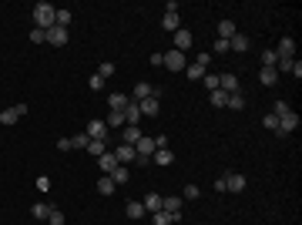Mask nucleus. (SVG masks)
<instances>
[{"label":"nucleus","mask_w":302,"mask_h":225,"mask_svg":"<svg viewBox=\"0 0 302 225\" xmlns=\"http://www.w3.org/2000/svg\"><path fill=\"white\" fill-rule=\"evenodd\" d=\"M34 24H37V31H51L54 27V7L47 0L34 3Z\"/></svg>","instance_id":"f257e3e1"},{"label":"nucleus","mask_w":302,"mask_h":225,"mask_svg":"<svg viewBox=\"0 0 302 225\" xmlns=\"http://www.w3.org/2000/svg\"><path fill=\"white\" fill-rule=\"evenodd\" d=\"M161 64H165L168 71H185V67H188L185 54H181V51H175V47H171L168 54H161Z\"/></svg>","instance_id":"f03ea898"},{"label":"nucleus","mask_w":302,"mask_h":225,"mask_svg":"<svg viewBox=\"0 0 302 225\" xmlns=\"http://www.w3.org/2000/svg\"><path fill=\"white\" fill-rule=\"evenodd\" d=\"M296 128H299V114L289 111V114H282V118H279V131H275V134H279V138H289Z\"/></svg>","instance_id":"7ed1b4c3"},{"label":"nucleus","mask_w":302,"mask_h":225,"mask_svg":"<svg viewBox=\"0 0 302 225\" xmlns=\"http://www.w3.org/2000/svg\"><path fill=\"white\" fill-rule=\"evenodd\" d=\"M191 44H195L191 31H188V27H178V31H175V51H181V54H185Z\"/></svg>","instance_id":"20e7f679"},{"label":"nucleus","mask_w":302,"mask_h":225,"mask_svg":"<svg viewBox=\"0 0 302 225\" xmlns=\"http://www.w3.org/2000/svg\"><path fill=\"white\" fill-rule=\"evenodd\" d=\"M222 178H225V192H242L245 188V175H239V171H225Z\"/></svg>","instance_id":"39448f33"},{"label":"nucleus","mask_w":302,"mask_h":225,"mask_svg":"<svg viewBox=\"0 0 302 225\" xmlns=\"http://www.w3.org/2000/svg\"><path fill=\"white\" fill-rule=\"evenodd\" d=\"M84 134H88L91 141H108V125H104V121H91Z\"/></svg>","instance_id":"423d86ee"},{"label":"nucleus","mask_w":302,"mask_h":225,"mask_svg":"<svg viewBox=\"0 0 302 225\" xmlns=\"http://www.w3.org/2000/svg\"><path fill=\"white\" fill-rule=\"evenodd\" d=\"M47 40H51V44H54V47H64V44H67V40H71V34H67V27H51V31H47Z\"/></svg>","instance_id":"0eeeda50"},{"label":"nucleus","mask_w":302,"mask_h":225,"mask_svg":"<svg viewBox=\"0 0 302 225\" xmlns=\"http://www.w3.org/2000/svg\"><path fill=\"white\" fill-rule=\"evenodd\" d=\"M275 71H289V74L302 77V64L296 61V57H279V64H275Z\"/></svg>","instance_id":"6e6552de"},{"label":"nucleus","mask_w":302,"mask_h":225,"mask_svg":"<svg viewBox=\"0 0 302 225\" xmlns=\"http://www.w3.org/2000/svg\"><path fill=\"white\" fill-rule=\"evenodd\" d=\"M154 151H158V145H154V138H145V134H141V141L134 145V155H141V158H151Z\"/></svg>","instance_id":"1a4fd4ad"},{"label":"nucleus","mask_w":302,"mask_h":225,"mask_svg":"<svg viewBox=\"0 0 302 225\" xmlns=\"http://www.w3.org/2000/svg\"><path fill=\"white\" fill-rule=\"evenodd\" d=\"M151 161H154L158 168H168L171 161H175V151H171V148H158L154 155H151Z\"/></svg>","instance_id":"9d476101"},{"label":"nucleus","mask_w":302,"mask_h":225,"mask_svg":"<svg viewBox=\"0 0 302 225\" xmlns=\"http://www.w3.org/2000/svg\"><path fill=\"white\" fill-rule=\"evenodd\" d=\"M121 114H124V125H138V121H141V108H138V101H128Z\"/></svg>","instance_id":"9b49d317"},{"label":"nucleus","mask_w":302,"mask_h":225,"mask_svg":"<svg viewBox=\"0 0 302 225\" xmlns=\"http://www.w3.org/2000/svg\"><path fill=\"white\" fill-rule=\"evenodd\" d=\"M218 88L225 94H239V77L235 74H218Z\"/></svg>","instance_id":"f8f14e48"},{"label":"nucleus","mask_w":302,"mask_h":225,"mask_svg":"<svg viewBox=\"0 0 302 225\" xmlns=\"http://www.w3.org/2000/svg\"><path fill=\"white\" fill-rule=\"evenodd\" d=\"M114 158H118V165L134 161V145H118V148H114Z\"/></svg>","instance_id":"ddd939ff"},{"label":"nucleus","mask_w":302,"mask_h":225,"mask_svg":"<svg viewBox=\"0 0 302 225\" xmlns=\"http://www.w3.org/2000/svg\"><path fill=\"white\" fill-rule=\"evenodd\" d=\"M161 212H168V215H181V198L165 195V198H161Z\"/></svg>","instance_id":"4468645a"},{"label":"nucleus","mask_w":302,"mask_h":225,"mask_svg":"<svg viewBox=\"0 0 302 225\" xmlns=\"http://www.w3.org/2000/svg\"><path fill=\"white\" fill-rule=\"evenodd\" d=\"M259 81H262L265 88H275V84H279V71H275V67H262V71H259Z\"/></svg>","instance_id":"2eb2a0df"},{"label":"nucleus","mask_w":302,"mask_h":225,"mask_svg":"<svg viewBox=\"0 0 302 225\" xmlns=\"http://www.w3.org/2000/svg\"><path fill=\"white\" fill-rule=\"evenodd\" d=\"M138 108H141V114H158V91L151 94V97H145V101H138Z\"/></svg>","instance_id":"dca6fc26"},{"label":"nucleus","mask_w":302,"mask_h":225,"mask_svg":"<svg viewBox=\"0 0 302 225\" xmlns=\"http://www.w3.org/2000/svg\"><path fill=\"white\" fill-rule=\"evenodd\" d=\"M141 205H145V212H151V215H154V212H161V195H158V192H148Z\"/></svg>","instance_id":"f3484780"},{"label":"nucleus","mask_w":302,"mask_h":225,"mask_svg":"<svg viewBox=\"0 0 302 225\" xmlns=\"http://www.w3.org/2000/svg\"><path fill=\"white\" fill-rule=\"evenodd\" d=\"M154 94V88H151L148 81H138L134 84V94H131V101H145V97H151Z\"/></svg>","instance_id":"a211bd4d"},{"label":"nucleus","mask_w":302,"mask_h":225,"mask_svg":"<svg viewBox=\"0 0 302 225\" xmlns=\"http://www.w3.org/2000/svg\"><path fill=\"white\" fill-rule=\"evenodd\" d=\"M97 165H101V171H108V175H111V171L118 168V158H114V151H104V155L97 158Z\"/></svg>","instance_id":"6ab92c4d"},{"label":"nucleus","mask_w":302,"mask_h":225,"mask_svg":"<svg viewBox=\"0 0 302 225\" xmlns=\"http://www.w3.org/2000/svg\"><path fill=\"white\" fill-rule=\"evenodd\" d=\"M275 54H279V57H292V54H296V40L282 37V40H279V47H275Z\"/></svg>","instance_id":"aec40b11"},{"label":"nucleus","mask_w":302,"mask_h":225,"mask_svg":"<svg viewBox=\"0 0 302 225\" xmlns=\"http://www.w3.org/2000/svg\"><path fill=\"white\" fill-rule=\"evenodd\" d=\"M121 141H124V145H138V141H141L138 125H128V128H124V134H121Z\"/></svg>","instance_id":"412c9836"},{"label":"nucleus","mask_w":302,"mask_h":225,"mask_svg":"<svg viewBox=\"0 0 302 225\" xmlns=\"http://www.w3.org/2000/svg\"><path fill=\"white\" fill-rule=\"evenodd\" d=\"M108 178H111L114 185H124V182H128V178H131V171L124 168V165H118V168H114L111 175H108Z\"/></svg>","instance_id":"4be33fe9"},{"label":"nucleus","mask_w":302,"mask_h":225,"mask_svg":"<svg viewBox=\"0 0 302 225\" xmlns=\"http://www.w3.org/2000/svg\"><path fill=\"white\" fill-rule=\"evenodd\" d=\"M235 34H239V31H235V24H232V20H222V24H218V37H222V40H232Z\"/></svg>","instance_id":"5701e85b"},{"label":"nucleus","mask_w":302,"mask_h":225,"mask_svg":"<svg viewBox=\"0 0 302 225\" xmlns=\"http://www.w3.org/2000/svg\"><path fill=\"white\" fill-rule=\"evenodd\" d=\"M228 51H239V54H245V51H248V37H242V34H235V37L228 40Z\"/></svg>","instance_id":"b1692460"},{"label":"nucleus","mask_w":302,"mask_h":225,"mask_svg":"<svg viewBox=\"0 0 302 225\" xmlns=\"http://www.w3.org/2000/svg\"><path fill=\"white\" fill-rule=\"evenodd\" d=\"M181 215H168V212H154L151 215V225H171V222H178Z\"/></svg>","instance_id":"393cba45"},{"label":"nucleus","mask_w":302,"mask_h":225,"mask_svg":"<svg viewBox=\"0 0 302 225\" xmlns=\"http://www.w3.org/2000/svg\"><path fill=\"white\" fill-rule=\"evenodd\" d=\"M17 108H7V111H0V125H7V128H10V125H17Z\"/></svg>","instance_id":"a878e982"},{"label":"nucleus","mask_w":302,"mask_h":225,"mask_svg":"<svg viewBox=\"0 0 302 225\" xmlns=\"http://www.w3.org/2000/svg\"><path fill=\"white\" fill-rule=\"evenodd\" d=\"M161 27H165V31H178V27H181L178 14H165V17H161Z\"/></svg>","instance_id":"bb28decb"},{"label":"nucleus","mask_w":302,"mask_h":225,"mask_svg":"<svg viewBox=\"0 0 302 225\" xmlns=\"http://www.w3.org/2000/svg\"><path fill=\"white\" fill-rule=\"evenodd\" d=\"M124 212H128V219H134V222H138V219L145 215V205H141V202H128V208H124Z\"/></svg>","instance_id":"cd10ccee"},{"label":"nucleus","mask_w":302,"mask_h":225,"mask_svg":"<svg viewBox=\"0 0 302 225\" xmlns=\"http://www.w3.org/2000/svg\"><path fill=\"white\" fill-rule=\"evenodd\" d=\"M51 208H54V205H47V202H37V205L30 208V215H34V219H47V215H51Z\"/></svg>","instance_id":"c85d7f7f"},{"label":"nucleus","mask_w":302,"mask_h":225,"mask_svg":"<svg viewBox=\"0 0 302 225\" xmlns=\"http://www.w3.org/2000/svg\"><path fill=\"white\" fill-rule=\"evenodd\" d=\"M131 97L128 94H111V111H124V104H128Z\"/></svg>","instance_id":"c756f323"},{"label":"nucleus","mask_w":302,"mask_h":225,"mask_svg":"<svg viewBox=\"0 0 302 225\" xmlns=\"http://www.w3.org/2000/svg\"><path fill=\"white\" fill-rule=\"evenodd\" d=\"M225 108H235V111H242V108H245V97H242V94H228Z\"/></svg>","instance_id":"7c9ffc66"},{"label":"nucleus","mask_w":302,"mask_h":225,"mask_svg":"<svg viewBox=\"0 0 302 225\" xmlns=\"http://www.w3.org/2000/svg\"><path fill=\"white\" fill-rule=\"evenodd\" d=\"M114 188H118V185H114V182L108 178V175H104V178L97 182V192H101V195H114Z\"/></svg>","instance_id":"2f4dec72"},{"label":"nucleus","mask_w":302,"mask_h":225,"mask_svg":"<svg viewBox=\"0 0 302 225\" xmlns=\"http://www.w3.org/2000/svg\"><path fill=\"white\" fill-rule=\"evenodd\" d=\"M208 97H211V104H215V108H225V101H228V94L222 91V88H218V91H211Z\"/></svg>","instance_id":"473e14b6"},{"label":"nucleus","mask_w":302,"mask_h":225,"mask_svg":"<svg viewBox=\"0 0 302 225\" xmlns=\"http://www.w3.org/2000/svg\"><path fill=\"white\" fill-rule=\"evenodd\" d=\"M104 125H108V128H121V125H124V114H121V111H111Z\"/></svg>","instance_id":"72a5a7b5"},{"label":"nucleus","mask_w":302,"mask_h":225,"mask_svg":"<svg viewBox=\"0 0 302 225\" xmlns=\"http://www.w3.org/2000/svg\"><path fill=\"white\" fill-rule=\"evenodd\" d=\"M54 24L57 27H67L71 24V10H54Z\"/></svg>","instance_id":"f704fd0d"},{"label":"nucleus","mask_w":302,"mask_h":225,"mask_svg":"<svg viewBox=\"0 0 302 225\" xmlns=\"http://www.w3.org/2000/svg\"><path fill=\"white\" fill-rule=\"evenodd\" d=\"M279 64V54L275 51H262V67H275Z\"/></svg>","instance_id":"c9c22d12"},{"label":"nucleus","mask_w":302,"mask_h":225,"mask_svg":"<svg viewBox=\"0 0 302 225\" xmlns=\"http://www.w3.org/2000/svg\"><path fill=\"white\" fill-rule=\"evenodd\" d=\"M88 151H91L94 158H101V155L108 151V141H91V145H88Z\"/></svg>","instance_id":"e433bc0d"},{"label":"nucleus","mask_w":302,"mask_h":225,"mask_svg":"<svg viewBox=\"0 0 302 225\" xmlns=\"http://www.w3.org/2000/svg\"><path fill=\"white\" fill-rule=\"evenodd\" d=\"M88 145H91V138H88V134H84V131L71 138V148H88Z\"/></svg>","instance_id":"4c0bfd02"},{"label":"nucleus","mask_w":302,"mask_h":225,"mask_svg":"<svg viewBox=\"0 0 302 225\" xmlns=\"http://www.w3.org/2000/svg\"><path fill=\"white\" fill-rule=\"evenodd\" d=\"M205 74H208V71L202 67V64H188V77H191V81H198V77H205Z\"/></svg>","instance_id":"58836bf2"},{"label":"nucleus","mask_w":302,"mask_h":225,"mask_svg":"<svg viewBox=\"0 0 302 225\" xmlns=\"http://www.w3.org/2000/svg\"><path fill=\"white\" fill-rule=\"evenodd\" d=\"M47 222H51V225H64V212H60V208H51Z\"/></svg>","instance_id":"ea45409f"},{"label":"nucleus","mask_w":302,"mask_h":225,"mask_svg":"<svg viewBox=\"0 0 302 225\" xmlns=\"http://www.w3.org/2000/svg\"><path fill=\"white\" fill-rule=\"evenodd\" d=\"M262 125L269 128V131H279V118H275V114H265V118H262Z\"/></svg>","instance_id":"a19ab883"},{"label":"nucleus","mask_w":302,"mask_h":225,"mask_svg":"<svg viewBox=\"0 0 302 225\" xmlns=\"http://www.w3.org/2000/svg\"><path fill=\"white\" fill-rule=\"evenodd\" d=\"M202 81H205V88H208V91H218V74H205Z\"/></svg>","instance_id":"79ce46f5"},{"label":"nucleus","mask_w":302,"mask_h":225,"mask_svg":"<svg viewBox=\"0 0 302 225\" xmlns=\"http://www.w3.org/2000/svg\"><path fill=\"white\" fill-rule=\"evenodd\" d=\"M289 111H292V108H289L285 101H275V108H272V114H275V118H282V114H289Z\"/></svg>","instance_id":"37998d69"},{"label":"nucleus","mask_w":302,"mask_h":225,"mask_svg":"<svg viewBox=\"0 0 302 225\" xmlns=\"http://www.w3.org/2000/svg\"><path fill=\"white\" fill-rule=\"evenodd\" d=\"M88 84H91V91H104V77H101V74H94Z\"/></svg>","instance_id":"c03bdc74"},{"label":"nucleus","mask_w":302,"mask_h":225,"mask_svg":"<svg viewBox=\"0 0 302 225\" xmlns=\"http://www.w3.org/2000/svg\"><path fill=\"white\" fill-rule=\"evenodd\" d=\"M30 40H34V44H44V40H47V31H37V27H34V31H30Z\"/></svg>","instance_id":"a18cd8bd"},{"label":"nucleus","mask_w":302,"mask_h":225,"mask_svg":"<svg viewBox=\"0 0 302 225\" xmlns=\"http://www.w3.org/2000/svg\"><path fill=\"white\" fill-rule=\"evenodd\" d=\"M97 74H101L104 81H108V77L114 74V64H101V67H97Z\"/></svg>","instance_id":"49530a36"},{"label":"nucleus","mask_w":302,"mask_h":225,"mask_svg":"<svg viewBox=\"0 0 302 225\" xmlns=\"http://www.w3.org/2000/svg\"><path fill=\"white\" fill-rule=\"evenodd\" d=\"M228 51V40H222V37H215V54H225Z\"/></svg>","instance_id":"de8ad7c7"},{"label":"nucleus","mask_w":302,"mask_h":225,"mask_svg":"<svg viewBox=\"0 0 302 225\" xmlns=\"http://www.w3.org/2000/svg\"><path fill=\"white\" fill-rule=\"evenodd\" d=\"M37 188H40V192H47V188H51V178H47V175H40V178H37Z\"/></svg>","instance_id":"09e8293b"},{"label":"nucleus","mask_w":302,"mask_h":225,"mask_svg":"<svg viewBox=\"0 0 302 225\" xmlns=\"http://www.w3.org/2000/svg\"><path fill=\"white\" fill-rule=\"evenodd\" d=\"M185 198H198V185H188V188H185Z\"/></svg>","instance_id":"8fccbe9b"}]
</instances>
